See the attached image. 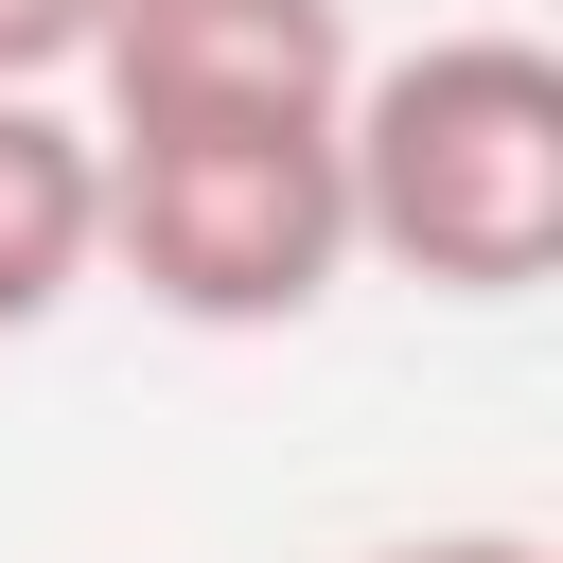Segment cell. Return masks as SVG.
<instances>
[{
	"instance_id": "obj_4",
	"label": "cell",
	"mask_w": 563,
	"mask_h": 563,
	"mask_svg": "<svg viewBox=\"0 0 563 563\" xmlns=\"http://www.w3.org/2000/svg\"><path fill=\"white\" fill-rule=\"evenodd\" d=\"M106 282V141L53 88H0V334L70 317Z\"/></svg>"
},
{
	"instance_id": "obj_5",
	"label": "cell",
	"mask_w": 563,
	"mask_h": 563,
	"mask_svg": "<svg viewBox=\"0 0 563 563\" xmlns=\"http://www.w3.org/2000/svg\"><path fill=\"white\" fill-rule=\"evenodd\" d=\"M88 18L106 0H0V88H70L88 70Z\"/></svg>"
},
{
	"instance_id": "obj_2",
	"label": "cell",
	"mask_w": 563,
	"mask_h": 563,
	"mask_svg": "<svg viewBox=\"0 0 563 563\" xmlns=\"http://www.w3.org/2000/svg\"><path fill=\"white\" fill-rule=\"evenodd\" d=\"M106 264L194 334H282L352 264L334 123H211V141H106Z\"/></svg>"
},
{
	"instance_id": "obj_6",
	"label": "cell",
	"mask_w": 563,
	"mask_h": 563,
	"mask_svg": "<svg viewBox=\"0 0 563 563\" xmlns=\"http://www.w3.org/2000/svg\"><path fill=\"white\" fill-rule=\"evenodd\" d=\"M352 563H545L528 528H422V545H352Z\"/></svg>"
},
{
	"instance_id": "obj_1",
	"label": "cell",
	"mask_w": 563,
	"mask_h": 563,
	"mask_svg": "<svg viewBox=\"0 0 563 563\" xmlns=\"http://www.w3.org/2000/svg\"><path fill=\"white\" fill-rule=\"evenodd\" d=\"M334 194L352 246L440 282V299H528L563 264V53L545 35H422V53H352L334 106Z\"/></svg>"
},
{
	"instance_id": "obj_3",
	"label": "cell",
	"mask_w": 563,
	"mask_h": 563,
	"mask_svg": "<svg viewBox=\"0 0 563 563\" xmlns=\"http://www.w3.org/2000/svg\"><path fill=\"white\" fill-rule=\"evenodd\" d=\"M88 141H211V123H334L352 0H106L88 18Z\"/></svg>"
}]
</instances>
